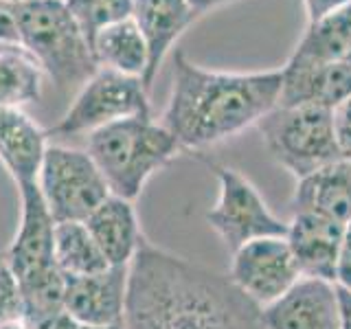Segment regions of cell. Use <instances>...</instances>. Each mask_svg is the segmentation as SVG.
<instances>
[{"label":"cell","mask_w":351,"mask_h":329,"mask_svg":"<svg viewBox=\"0 0 351 329\" xmlns=\"http://www.w3.org/2000/svg\"><path fill=\"white\" fill-rule=\"evenodd\" d=\"M20 316H25V305H22L18 279L14 277V272L9 270L5 259L0 257V323L11 321V318H20Z\"/></svg>","instance_id":"obj_25"},{"label":"cell","mask_w":351,"mask_h":329,"mask_svg":"<svg viewBox=\"0 0 351 329\" xmlns=\"http://www.w3.org/2000/svg\"><path fill=\"white\" fill-rule=\"evenodd\" d=\"M47 149L49 132H44L25 110L0 108V164L16 186L38 182Z\"/></svg>","instance_id":"obj_16"},{"label":"cell","mask_w":351,"mask_h":329,"mask_svg":"<svg viewBox=\"0 0 351 329\" xmlns=\"http://www.w3.org/2000/svg\"><path fill=\"white\" fill-rule=\"evenodd\" d=\"M93 53L99 69H110L130 77L145 80L149 55L136 22L128 18L117 25H110L97 33L93 40Z\"/></svg>","instance_id":"obj_19"},{"label":"cell","mask_w":351,"mask_h":329,"mask_svg":"<svg viewBox=\"0 0 351 329\" xmlns=\"http://www.w3.org/2000/svg\"><path fill=\"white\" fill-rule=\"evenodd\" d=\"M130 266H110L86 277H66L64 310L84 327H108L125 316Z\"/></svg>","instance_id":"obj_12"},{"label":"cell","mask_w":351,"mask_h":329,"mask_svg":"<svg viewBox=\"0 0 351 329\" xmlns=\"http://www.w3.org/2000/svg\"><path fill=\"white\" fill-rule=\"evenodd\" d=\"M338 299H340V329H351V292L338 288Z\"/></svg>","instance_id":"obj_31"},{"label":"cell","mask_w":351,"mask_h":329,"mask_svg":"<svg viewBox=\"0 0 351 329\" xmlns=\"http://www.w3.org/2000/svg\"><path fill=\"white\" fill-rule=\"evenodd\" d=\"M255 127L274 162L296 180L343 158L329 108L277 106Z\"/></svg>","instance_id":"obj_5"},{"label":"cell","mask_w":351,"mask_h":329,"mask_svg":"<svg viewBox=\"0 0 351 329\" xmlns=\"http://www.w3.org/2000/svg\"><path fill=\"white\" fill-rule=\"evenodd\" d=\"M18 285L22 294V305H25V316L31 323H38L42 318L64 310L66 274L58 266L31 272L27 277L18 279Z\"/></svg>","instance_id":"obj_23"},{"label":"cell","mask_w":351,"mask_h":329,"mask_svg":"<svg viewBox=\"0 0 351 329\" xmlns=\"http://www.w3.org/2000/svg\"><path fill=\"white\" fill-rule=\"evenodd\" d=\"M213 171L217 178V200L204 217L230 255L248 241L285 237L288 222L272 211L244 173L224 164H213Z\"/></svg>","instance_id":"obj_6"},{"label":"cell","mask_w":351,"mask_h":329,"mask_svg":"<svg viewBox=\"0 0 351 329\" xmlns=\"http://www.w3.org/2000/svg\"><path fill=\"white\" fill-rule=\"evenodd\" d=\"M55 263L66 277H86L110 268L84 222H58L55 226Z\"/></svg>","instance_id":"obj_22"},{"label":"cell","mask_w":351,"mask_h":329,"mask_svg":"<svg viewBox=\"0 0 351 329\" xmlns=\"http://www.w3.org/2000/svg\"><path fill=\"white\" fill-rule=\"evenodd\" d=\"M33 327H36V329H84V325L77 323L66 310L53 314V316L42 318V321L33 323Z\"/></svg>","instance_id":"obj_30"},{"label":"cell","mask_w":351,"mask_h":329,"mask_svg":"<svg viewBox=\"0 0 351 329\" xmlns=\"http://www.w3.org/2000/svg\"><path fill=\"white\" fill-rule=\"evenodd\" d=\"M20 47L33 55L53 84L82 88L99 71L90 42L64 0H31L16 5Z\"/></svg>","instance_id":"obj_4"},{"label":"cell","mask_w":351,"mask_h":329,"mask_svg":"<svg viewBox=\"0 0 351 329\" xmlns=\"http://www.w3.org/2000/svg\"><path fill=\"white\" fill-rule=\"evenodd\" d=\"M343 62H345V64L349 66V69H351V51H349V55H347V58H345Z\"/></svg>","instance_id":"obj_36"},{"label":"cell","mask_w":351,"mask_h":329,"mask_svg":"<svg viewBox=\"0 0 351 329\" xmlns=\"http://www.w3.org/2000/svg\"><path fill=\"white\" fill-rule=\"evenodd\" d=\"M97 246L101 248L110 266H130L145 244L141 219L134 202L119 195H108L95 211L84 219Z\"/></svg>","instance_id":"obj_17"},{"label":"cell","mask_w":351,"mask_h":329,"mask_svg":"<svg viewBox=\"0 0 351 329\" xmlns=\"http://www.w3.org/2000/svg\"><path fill=\"white\" fill-rule=\"evenodd\" d=\"M283 80L277 106H321L334 110L351 97V69L345 62L281 66Z\"/></svg>","instance_id":"obj_14"},{"label":"cell","mask_w":351,"mask_h":329,"mask_svg":"<svg viewBox=\"0 0 351 329\" xmlns=\"http://www.w3.org/2000/svg\"><path fill=\"white\" fill-rule=\"evenodd\" d=\"M125 329H263L228 274L145 241L130 263Z\"/></svg>","instance_id":"obj_1"},{"label":"cell","mask_w":351,"mask_h":329,"mask_svg":"<svg viewBox=\"0 0 351 329\" xmlns=\"http://www.w3.org/2000/svg\"><path fill=\"white\" fill-rule=\"evenodd\" d=\"M38 189L55 222H84L108 195H112L90 154L66 145H49L38 175Z\"/></svg>","instance_id":"obj_8"},{"label":"cell","mask_w":351,"mask_h":329,"mask_svg":"<svg viewBox=\"0 0 351 329\" xmlns=\"http://www.w3.org/2000/svg\"><path fill=\"white\" fill-rule=\"evenodd\" d=\"M351 51V3L305 27L290 55L292 62L332 64L343 62Z\"/></svg>","instance_id":"obj_20"},{"label":"cell","mask_w":351,"mask_h":329,"mask_svg":"<svg viewBox=\"0 0 351 329\" xmlns=\"http://www.w3.org/2000/svg\"><path fill=\"white\" fill-rule=\"evenodd\" d=\"M20 195V219L14 237L5 250V263L16 279L27 277L55 263V217L36 184L18 186Z\"/></svg>","instance_id":"obj_10"},{"label":"cell","mask_w":351,"mask_h":329,"mask_svg":"<svg viewBox=\"0 0 351 329\" xmlns=\"http://www.w3.org/2000/svg\"><path fill=\"white\" fill-rule=\"evenodd\" d=\"M9 5H22V3H31V0H5Z\"/></svg>","instance_id":"obj_35"},{"label":"cell","mask_w":351,"mask_h":329,"mask_svg":"<svg viewBox=\"0 0 351 329\" xmlns=\"http://www.w3.org/2000/svg\"><path fill=\"white\" fill-rule=\"evenodd\" d=\"M345 224L316 213H292L285 241L294 255L301 277L336 283L338 250Z\"/></svg>","instance_id":"obj_13"},{"label":"cell","mask_w":351,"mask_h":329,"mask_svg":"<svg viewBox=\"0 0 351 329\" xmlns=\"http://www.w3.org/2000/svg\"><path fill=\"white\" fill-rule=\"evenodd\" d=\"M336 285L351 292V222L345 224L343 241H340L338 263H336Z\"/></svg>","instance_id":"obj_27"},{"label":"cell","mask_w":351,"mask_h":329,"mask_svg":"<svg viewBox=\"0 0 351 329\" xmlns=\"http://www.w3.org/2000/svg\"><path fill=\"white\" fill-rule=\"evenodd\" d=\"M332 114H334V132H336L340 156L345 160H351V97L345 99L338 108H334Z\"/></svg>","instance_id":"obj_26"},{"label":"cell","mask_w":351,"mask_h":329,"mask_svg":"<svg viewBox=\"0 0 351 329\" xmlns=\"http://www.w3.org/2000/svg\"><path fill=\"white\" fill-rule=\"evenodd\" d=\"M64 3L90 47L99 31L132 18V0H64Z\"/></svg>","instance_id":"obj_24"},{"label":"cell","mask_w":351,"mask_h":329,"mask_svg":"<svg viewBox=\"0 0 351 329\" xmlns=\"http://www.w3.org/2000/svg\"><path fill=\"white\" fill-rule=\"evenodd\" d=\"M0 329H36V327H33V323L29 321V318L20 316V318H11V321L0 323Z\"/></svg>","instance_id":"obj_33"},{"label":"cell","mask_w":351,"mask_h":329,"mask_svg":"<svg viewBox=\"0 0 351 329\" xmlns=\"http://www.w3.org/2000/svg\"><path fill=\"white\" fill-rule=\"evenodd\" d=\"M134 117H152L147 88L143 80L110 69H99L80 88L73 103L49 134H93V132L112 125L117 121Z\"/></svg>","instance_id":"obj_7"},{"label":"cell","mask_w":351,"mask_h":329,"mask_svg":"<svg viewBox=\"0 0 351 329\" xmlns=\"http://www.w3.org/2000/svg\"><path fill=\"white\" fill-rule=\"evenodd\" d=\"M7 47H16V44H3V42H0V51H5Z\"/></svg>","instance_id":"obj_37"},{"label":"cell","mask_w":351,"mask_h":329,"mask_svg":"<svg viewBox=\"0 0 351 329\" xmlns=\"http://www.w3.org/2000/svg\"><path fill=\"white\" fill-rule=\"evenodd\" d=\"M84 329H125V323H114V325H108V327H84Z\"/></svg>","instance_id":"obj_34"},{"label":"cell","mask_w":351,"mask_h":329,"mask_svg":"<svg viewBox=\"0 0 351 329\" xmlns=\"http://www.w3.org/2000/svg\"><path fill=\"white\" fill-rule=\"evenodd\" d=\"M44 71L22 47L0 51V108L22 110L40 101Z\"/></svg>","instance_id":"obj_21"},{"label":"cell","mask_w":351,"mask_h":329,"mask_svg":"<svg viewBox=\"0 0 351 329\" xmlns=\"http://www.w3.org/2000/svg\"><path fill=\"white\" fill-rule=\"evenodd\" d=\"M132 20L136 22L143 40L147 44L145 88L152 86L160 64L176 47L182 33L197 20V14L186 0H132Z\"/></svg>","instance_id":"obj_15"},{"label":"cell","mask_w":351,"mask_h":329,"mask_svg":"<svg viewBox=\"0 0 351 329\" xmlns=\"http://www.w3.org/2000/svg\"><path fill=\"white\" fill-rule=\"evenodd\" d=\"M0 42L20 47L18 25H16V5L0 0Z\"/></svg>","instance_id":"obj_28"},{"label":"cell","mask_w":351,"mask_h":329,"mask_svg":"<svg viewBox=\"0 0 351 329\" xmlns=\"http://www.w3.org/2000/svg\"><path fill=\"white\" fill-rule=\"evenodd\" d=\"M228 279L261 310L281 299L301 272L285 237H261L233 252Z\"/></svg>","instance_id":"obj_9"},{"label":"cell","mask_w":351,"mask_h":329,"mask_svg":"<svg viewBox=\"0 0 351 329\" xmlns=\"http://www.w3.org/2000/svg\"><path fill=\"white\" fill-rule=\"evenodd\" d=\"M292 213H316L340 224L351 222V160L340 158L296 180Z\"/></svg>","instance_id":"obj_18"},{"label":"cell","mask_w":351,"mask_h":329,"mask_svg":"<svg viewBox=\"0 0 351 329\" xmlns=\"http://www.w3.org/2000/svg\"><path fill=\"white\" fill-rule=\"evenodd\" d=\"M281 80V69L211 71L176 51L171 90L160 123L176 136L182 151L202 154L255 127L277 108Z\"/></svg>","instance_id":"obj_2"},{"label":"cell","mask_w":351,"mask_h":329,"mask_svg":"<svg viewBox=\"0 0 351 329\" xmlns=\"http://www.w3.org/2000/svg\"><path fill=\"white\" fill-rule=\"evenodd\" d=\"M349 3H351V0H303L307 25H312V22L321 20V18H325L329 14H334V11L343 9Z\"/></svg>","instance_id":"obj_29"},{"label":"cell","mask_w":351,"mask_h":329,"mask_svg":"<svg viewBox=\"0 0 351 329\" xmlns=\"http://www.w3.org/2000/svg\"><path fill=\"white\" fill-rule=\"evenodd\" d=\"M189 3V7L197 14V18L204 16V14H211V11L224 7V5H230L235 3V0H186Z\"/></svg>","instance_id":"obj_32"},{"label":"cell","mask_w":351,"mask_h":329,"mask_svg":"<svg viewBox=\"0 0 351 329\" xmlns=\"http://www.w3.org/2000/svg\"><path fill=\"white\" fill-rule=\"evenodd\" d=\"M263 329H340L336 283L301 277L281 299L261 307Z\"/></svg>","instance_id":"obj_11"},{"label":"cell","mask_w":351,"mask_h":329,"mask_svg":"<svg viewBox=\"0 0 351 329\" xmlns=\"http://www.w3.org/2000/svg\"><path fill=\"white\" fill-rule=\"evenodd\" d=\"M86 151L101 171L112 195L134 202L152 175L162 171L182 149L171 132L152 117H134L88 134Z\"/></svg>","instance_id":"obj_3"}]
</instances>
